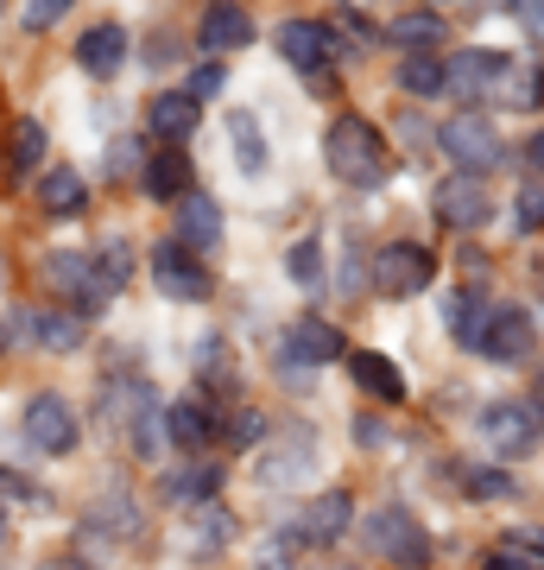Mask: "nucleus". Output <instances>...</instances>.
Returning <instances> with one entry per match:
<instances>
[{
	"label": "nucleus",
	"mask_w": 544,
	"mask_h": 570,
	"mask_svg": "<svg viewBox=\"0 0 544 570\" xmlns=\"http://www.w3.org/2000/svg\"><path fill=\"white\" fill-rule=\"evenodd\" d=\"M468 494H475V501H513V482H506L501 469H475V475H468Z\"/></svg>",
	"instance_id": "33"
},
{
	"label": "nucleus",
	"mask_w": 544,
	"mask_h": 570,
	"mask_svg": "<svg viewBox=\"0 0 544 570\" xmlns=\"http://www.w3.org/2000/svg\"><path fill=\"white\" fill-rule=\"evenodd\" d=\"M525 348H538V324H532L520 305L487 311L482 336H475V355H487V362H525Z\"/></svg>",
	"instance_id": "9"
},
{
	"label": "nucleus",
	"mask_w": 544,
	"mask_h": 570,
	"mask_svg": "<svg viewBox=\"0 0 544 570\" xmlns=\"http://www.w3.org/2000/svg\"><path fill=\"white\" fill-rule=\"evenodd\" d=\"M367 546L380 551V558H393L399 570H424V564H431V539H424V527L405 508H380V513H374V520H367Z\"/></svg>",
	"instance_id": "7"
},
{
	"label": "nucleus",
	"mask_w": 544,
	"mask_h": 570,
	"mask_svg": "<svg viewBox=\"0 0 544 570\" xmlns=\"http://www.w3.org/2000/svg\"><path fill=\"white\" fill-rule=\"evenodd\" d=\"M520 228H544V184L520 190Z\"/></svg>",
	"instance_id": "37"
},
{
	"label": "nucleus",
	"mask_w": 544,
	"mask_h": 570,
	"mask_svg": "<svg viewBox=\"0 0 544 570\" xmlns=\"http://www.w3.org/2000/svg\"><path fill=\"white\" fill-rule=\"evenodd\" d=\"M0 494H13V501H26V508H51V494H44L39 482L13 475V469H0Z\"/></svg>",
	"instance_id": "34"
},
{
	"label": "nucleus",
	"mask_w": 544,
	"mask_h": 570,
	"mask_svg": "<svg viewBox=\"0 0 544 570\" xmlns=\"http://www.w3.org/2000/svg\"><path fill=\"white\" fill-rule=\"evenodd\" d=\"M184 96H222V63H197V70H190V82H184Z\"/></svg>",
	"instance_id": "36"
},
{
	"label": "nucleus",
	"mask_w": 544,
	"mask_h": 570,
	"mask_svg": "<svg viewBox=\"0 0 544 570\" xmlns=\"http://www.w3.org/2000/svg\"><path fill=\"white\" fill-rule=\"evenodd\" d=\"M39 204H44V216H77V209L89 204V190H82V171H70V165H58V171H44V184H39Z\"/></svg>",
	"instance_id": "26"
},
{
	"label": "nucleus",
	"mask_w": 544,
	"mask_h": 570,
	"mask_svg": "<svg viewBox=\"0 0 544 570\" xmlns=\"http://www.w3.org/2000/svg\"><path fill=\"white\" fill-rule=\"evenodd\" d=\"M152 285H159L171 305H202V298L216 292L209 266H202L197 254H190V247H178V242L152 247Z\"/></svg>",
	"instance_id": "4"
},
{
	"label": "nucleus",
	"mask_w": 544,
	"mask_h": 570,
	"mask_svg": "<svg viewBox=\"0 0 544 570\" xmlns=\"http://www.w3.org/2000/svg\"><path fill=\"white\" fill-rule=\"evenodd\" d=\"M20 431H26V444L44 450V456H70L77 450V412L58 393H32L20 412Z\"/></svg>",
	"instance_id": "6"
},
{
	"label": "nucleus",
	"mask_w": 544,
	"mask_h": 570,
	"mask_svg": "<svg viewBox=\"0 0 544 570\" xmlns=\"http://www.w3.org/2000/svg\"><path fill=\"white\" fill-rule=\"evenodd\" d=\"M77 63L89 70V77H115V70L127 63V32L121 26H89L82 45H77Z\"/></svg>",
	"instance_id": "21"
},
{
	"label": "nucleus",
	"mask_w": 544,
	"mask_h": 570,
	"mask_svg": "<svg viewBox=\"0 0 544 570\" xmlns=\"http://www.w3.org/2000/svg\"><path fill=\"white\" fill-rule=\"evenodd\" d=\"M197 121H202V102L197 96H184V89H165V96H152V108H146V127H152L159 140H171V146L190 140Z\"/></svg>",
	"instance_id": "16"
},
{
	"label": "nucleus",
	"mask_w": 544,
	"mask_h": 570,
	"mask_svg": "<svg viewBox=\"0 0 544 570\" xmlns=\"http://www.w3.org/2000/svg\"><path fill=\"white\" fill-rule=\"evenodd\" d=\"M7 343H13V330H7V324H0V355H7Z\"/></svg>",
	"instance_id": "41"
},
{
	"label": "nucleus",
	"mask_w": 544,
	"mask_h": 570,
	"mask_svg": "<svg viewBox=\"0 0 544 570\" xmlns=\"http://www.w3.org/2000/svg\"><path fill=\"white\" fill-rule=\"evenodd\" d=\"M291 279H298V285H317V279H323L317 242H298V247H291Z\"/></svg>",
	"instance_id": "35"
},
{
	"label": "nucleus",
	"mask_w": 544,
	"mask_h": 570,
	"mask_svg": "<svg viewBox=\"0 0 544 570\" xmlns=\"http://www.w3.org/2000/svg\"><path fill=\"white\" fill-rule=\"evenodd\" d=\"M0 546H7V520H0Z\"/></svg>",
	"instance_id": "42"
},
{
	"label": "nucleus",
	"mask_w": 544,
	"mask_h": 570,
	"mask_svg": "<svg viewBox=\"0 0 544 570\" xmlns=\"http://www.w3.org/2000/svg\"><path fill=\"white\" fill-rule=\"evenodd\" d=\"M228 146H235V165H241V171H266V140H260V121H254L247 108H235V115H228Z\"/></svg>",
	"instance_id": "28"
},
{
	"label": "nucleus",
	"mask_w": 544,
	"mask_h": 570,
	"mask_svg": "<svg viewBox=\"0 0 544 570\" xmlns=\"http://www.w3.org/2000/svg\"><path fill=\"white\" fill-rule=\"evenodd\" d=\"M279 51H285V63H298V70L317 77L323 63L336 58V32H329L323 20H285L279 26Z\"/></svg>",
	"instance_id": "12"
},
{
	"label": "nucleus",
	"mask_w": 544,
	"mask_h": 570,
	"mask_svg": "<svg viewBox=\"0 0 544 570\" xmlns=\"http://www.w3.org/2000/svg\"><path fill=\"white\" fill-rule=\"evenodd\" d=\"M63 13H70V0H26V7H20V26H26V32H51Z\"/></svg>",
	"instance_id": "32"
},
{
	"label": "nucleus",
	"mask_w": 544,
	"mask_h": 570,
	"mask_svg": "<svg viewBox=\"0 0 544 570\" xmlns=\"http://www.w3.org/2000/svg\"><path fill=\"white\" fill-rule=\"evenodd\" d=\"M482 444H487V456H532L538 450V438H544V419H538V406H525V400H494V406L482 412Z\"/></svg>",
	"instance_id": "2"
},
{
	"label": "nucleus",
	"mask_w": 544,
	"mask_h": 570,
	"mask_svg": "<svg viewBox=\"0 0 544 570\" xmlns=\"http://www.w3.org/2000/svg\"><path fill=\"white\" fill-rule=\"evenodd\" d=\"M431 279H437V254L418 242H386L374 254V285H380L386 298H418Z\"/></svg>",
	"instance_id": "3"
},
{
	"label": "nucleus",
	"mask_w": 544,
	"mask_h": 570,
	"mask_svg": "<svg viewBox=\"0 0 544 570\" xmlns=\"http://www.w3.org/2000/svg\"><path fill=\"white\" fill-rule=\"evenodd\" d=\"M96 266H101V279L121 292V285L133 279V247H127V242H101L96 247Z\"/></svg>",
	"instance_id": "30"
},
{
	"label": "nucleus",
	"mask_w": 544,
	"mask_h": 570,
	"mask_svg": "<svg viewBox=\"0 0 544 570\" xmlns=\"http://www.w3.org/2000/svg\"><path fill=\"white\" fill-rule=\"evenodd\" d=\"M197 45H202V51H241V45H254V20H247V7L216 0V7L202 13V26H197Z\"/></svg>",
	"instance_id": "17"
},
{
	"label": "nucleus",
	"mask_w": 544,
	"mask_h": 570,
	"mask_svg": "<svg viewBox=\"0 0 544 570\" xmlns=\"http://www.w3.org/2000/svg\"><path fill=\"white\" fill-rule=\"evenodd\" d=\"M51 285H58L82 317H101V311L115 305V285L101 279L96 254H51Z\"/></svg>",
	"instance_id": "8"
},
{
	"label": "nucleus",
	"mask_w": 544,
	"mask_h": 570,
	"mask_svg": "<svg viewBox=\"0 0 544 570\" xmlns=\"http://www.w3.org/2000/svg\"><path fill=\"white\" fill-rule=\"evenodd\" d=\"M39 153H44V127L39 121H20V127H13V171H32Z\"/></svg>",
	"instance_id": "31"
},
{
	"label": "nucleus",
	"mask_w": 544,
	"mask_h": 570,
	"mask_svg": "<svg viewBox=\"0 0 544 570\" xmlns=\"http://www.w3.org/2000/svg\"><path fill=\"white\" fill-rule=\"evenodd\" d=\"M32 348H51V355H77L82 348V317H70V311H20V324H13Z\"/></svg>",
	"instance_id": "13"
},
{
	"label": "nucleus",
	"mask_w": 544,
	"mask_h": 570,
	"mask_svg": "<svg viewBox=\"0 0 544 570\" xmlns=\"http://www.w3.org/2000/svg\"><path fill=\"white\" fill-rule=\"evenodd\" d=\"M343 355V336H336V324H323V317H298V324L285 330V362L298 367H323Z\"/></svg>",
	"instance_id": "15"
},
{
	"label": "nucleus",
	"mask_w": 544,
	"mask_h": 570,
	"mask_svg": "<svg viewBox=\"0 0 544 570\" xmlns=\"http://www.w3.org/2000/svg\"><path fill=\"white\" fill-rule=\"evenodd\" d=\"M431 209H437L444 228H482L487 223V184L482 178H449V184H437Z\"/></svg>",
	"instance_id": "11"
},
{
	"label": "nucleus",
	"mask_w": 544,
	"mask_h": 570,
	"mask_svg": "<svg viewBox=\"0 0 544 570\" xmlns=\"http://www.w3.org/2000/svg\"><path fill=\"white\" fill-rule=\"evenodd\" d=\"M348 374H355V387L362 393H374V400H386V406H399L405 400V374L393 362H386V355H348Z\"/></svg>",
	"instance_id": "22"
},
{
	"label": "nucleus",
	"mask_w": 544,
	"mask_h": 570,
	"mask_svg": "<svg viewBox=\"0 0 544 570\" xmlns=\"http://www.w3.org/2000/svg\"><path fill=\"white\" fill-rule=\"evenodd\" d=\"M494 96H501L506 108L544 102V63H501V77H494Z\"/></svg>",
	"instance_id": "25"
},
{
	"label": "nucleus",
	"mask_w": 544,
	"mask_h": 570,
	"mask_svg": "<svg viewBox=\"0 0 544 570\" xmlns=\"http://www.w3.org/2000/svg\"><path fill=\"white\" fill-rule=\"evenodd\" d=\"M0 279H7V261H0Z\"/></svg>",
	"instance_id": "43"
},
{
	"label": "nucleus",
	"mask_w": 544,
	"mask_h": 570,
	"mask_svg": "<svg viewBox=\"0 0 544 570\" xmlns=\"http://www.w3.org/2000/svg\"><path fill=\"white\" fill-rule=\"evenodd\" d=\"M348 520H355V494L329 489V494H317V501H304L298 539H304V546H336V539L348 532Z\"/></svg>",
	"instance_id": "10"
},
{
	"label": "nucleus",
	"mask_w": 544,
	"mask_h": 570,
	"mask_svg": "<svg viewBox=\"0 0 544 570\" xmlns=\"http://www.w3.org/2000/svg\"><path fill=\"white\" fill-rule=\"evenodd\" d=\"M487 311H494V305H487L482 292H449V298H444V317H449V330H456V343H463V348H475Z\"/></svg>",
	"instance_id": "27"
},
{
	"label": "nucleus",
	"mask_w": 544,
	"mask_h": 570,
	"mask_svg": "<svg viewBox=\"0 0 544 570\" xmlns=\"http://www.w3.org/2000/svg\"><path fill=\"white\" fill-rule=\"evenodd\" d=\"M386 45H399L405 58H424L444 45V20L437 13H399V20H386Z\"/></svg>",
	"instance_id": "23"
},
{
	"label": "nucleus",
	"mask_w": 544,
	"mask_h": 570,
	"mask_svg": "<svg viewBox=\"0 0 544 570\" xmlns=\"http://www.w3.org/2000/svg\"><path fill=\"white\" fill-rule=\"evenodd\" d=\"M506 551H513V558H544V527L513 532V539H506Z\"/></svg>",
	"instance_id": "38"
},
{
	"label": "nucleus",
	"mask_w": 544,
	"mask_h": 570,
	"mask_svg": "<svg viewBox=\"0 0 544 570\" xmlns=\"http://www.w3.org/2000/svg\"><path fill=\"white\" fill-rule=\"evenodd\" d=\"M165 438L190 456V450H202L216 438V425H209V412H202L197 400H178V406H165Z\"/></svg>",
	"instance_id": "24"
},
{
	"label": "nucleus",
	"mask_w": 544,
	"mask_h": 570,
	"mask_svg": "<svg viewBox=\"0 0 544 570\" xmlns=\"http://www.w3.org/2000/svg\"><path fill=\"white\" fill-rule=\"evenodd\" d=\"M525 159H532V171H544V127L532 134V146H525Z\"/></svg>",
	"instance_id": "40"
},
{
	"label": "nucleus",
	"mask_w": 544,
	"mask_h": 570,
	"mask_svg": "<svg viewBox=\"0 0 544 570\" xmlns=\"http://www.w3.org/2000/svg\"><path fill=\"white\" fill-rule=\"evenodd\" d=\"M501 63L506 58H494V51H463V58L444 63V89H449V96H463V102H475V96H487V89H494Z\"/></svg>",
	"instance_id": "18"
},
{
	"label": "nucleus",
	"mask_w": 544,
	"mask_h": 570,
	"mask_svg": "<svg viewBox=\"0 0 544 570\" xmlns=\"http://www.w3.org/2000/svg\"><path fill=\"white\" fill-rule=\"evenodd\" d=\"M178 247H190V254L222 247V209H216V197H202V190H184L178 197Z\"/></svg>",
	"instance_id": "14"
},
{
	"label": "nucleus",
	"mask_w": 544,
	"mask_h": 570,
	"mask_svg": "<svg viewBox=\"0 0 544 570\" xmlns=\"http://www.w3.org/2000/svg\"><path fill=\"white\" fill-rule=\"evenodd\" d=\"M437 146H444L449 159L463 165V178H475V171H494V165L506 159V146H501V134H494V121H482V115H456V121H444Z\"/></svg>",
	"instance_id": "5"
},
{
	"label": "nucleus",
	"mask_w": 544,
	"mask_h": 570,
	"mask_svg": "<svg viewBox=\"0 0 544 570\" xmlns=\"http://www.w3.org/2000/svg\"><path fill=\"white\" fill-rule=\"evenodd\" d=\"M140 184H146V197H152V204H178L184 190H190V159H184V146L152 153L146 171H140Z\"/></svg>",
	"instance_id": "19"
},
{
	"label": "nucleus",
	"mask_w": 544,
	"mask_h": 570,
	"mask_svg": "<svg viewBox=\"0 0 544 570\" xmlns=\"http://www.w3.org/2000/svg\"><path fill=\"white\" fill-rule=\"evenodd\" d=\"M482 570H525V558H513V551H494Z\"/></svg>",
	"instance_id": "39"
},
{
	"label": "nucleus",
	"mask_w": 544,
	"mask_h": 570,
	"mask_svg": "<svg viewBox=\"0 0 544 570\" xmlns=\"http://www.w3.org/2000/svg\"><path fill=\"white\" fill-rule=\"evenodd\" d=\"M399 89H405V96H437V89H444V58H437V51L405 58L399 63Z\"/></svg>",
	"instance_id": "29"
},
{
	"label": "nucleus",
	"mask_w": 544,
	"mask_h": 570,
	"mask_svg": "<svg viewBox=\"0 0 544 570\" xmlns=\"http://www.w3.org/2000/svg\"><path fill=\"white\" fill-rule=\"evenodd\" d=\"M323 159H329V171L343 184H380V171H386L380 127L362 121V115H336L329 134H323Z\"/></svg>",
	"instance_id": "1"
},
{
	"label": "nucleus",
	"mask_w": 544,
	"mask_h": 570,
	"mask_svg": "<svg viewBox=\"0 0 544 570\" xmlns=\"http://www.w3.org/2000/svg\"><path fill=\"white\" fill-rule=\"evenodd\" d=\"M222 494V469L216 463H190V469H171L165 475V501L171 508H209Z\"/></svg>",
	"instance_id": "20"
}]
</instances>
